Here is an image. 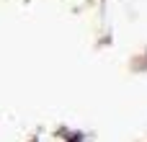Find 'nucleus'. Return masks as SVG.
Segmentation results:
<instances>
[]
</instances>
